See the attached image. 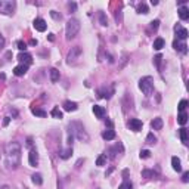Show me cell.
Segmentation results:
<instances>
[{"instance_id":"f907efd6","label":"cell","mask_w":189,"mask_h":189,"mask_svg":"<svg viewBox=\"0 0 189 189\" xmlns=\"http://www.w3.org/2000/svg\"><path fill=\"white\" fill-rule=\"evenodd\" d=\"M24 189H30V188H24Z\"/></svg>"},{"instance_id":"3957f363","label":"cell","mask_w":189,"mask_h":189,"mask_svg":"<svg viewBox=\"0 0 189 189\" xmlns=\"http://www.w3.org/2000/svg\"><path fill=\"white\" fill-rule=\"evenodd\" d=\"M79 31H80V21L79 19H75V18L68 19L67 25H65V37H67V40H73L74 37L79 34Z\"/></svg>"},{"instance_id":"9a60e30c","label":"cell","mask_w":189,"mask_h":189,"mask_svg":"<svg viewBox=\"0 0 189 189\" xmlns=\"http://www.w3.org/2000/svg\"><path fill=\"white\" fill-rule=\"evenodd\" d=\"M79 105L75 104V102H71V100H67V102H64V110L68 111V112H73V111H77Z\"/></svg>"},{"instance_id":"603a6c76","label":"cell","mask_w":189,"mask_h":189,"mask_svg":"<svg viewBox=\"0 0 189 189\" xmlns=\"http://www.w3.org/2000/svg\"><path fill=\"white\" fill-rule=\"evenodd\" d=\"M177 123L180 126H185V124L188 123V114H186V112H180L177 115Z\"/></svg>"},{"instance_id":"83f0119b","label":"cell","mask_w":189,"mask_h":189,"mask_svg":"<svg viewBox=\"0 0 189 189\" xmlns=\"http://www.w3.org/2000/svg\"><path fill=\"white\" fill-rule=\"evenodd\" d=\"M148 12H149V9H148V6L145 5V3H139V5H137V13H143V15H146Z\"/></svg>"},{"instance_id":"ee69618b","label":"cell","mask_w":189,"mask_h":189,"mask_svg":"<svg viewBox=\"0 0 189 189\" xmlns=\"http://www.w3.org/2000/svg\"><path fill=\"white\" fill-rule=\"evenodd\" d=\"M112 171H114V168L111 167V168H110V170H108V171H106V173H105V174H106V176H110V174H111V173H112Z\"/></svg>"},{"instance_id":"52a82bcc","label":"cell","mask_w":189,"mask_h":189,"mask_svg":"<svg viewBox=\"0 0 189 189\" xmlns=\"http://www.w3.org/2000/svg\"><path fill=\"white\" fill-rule=\"evenodd\" d=\"M18 61H19L22 65H28V67H30L31 62H33V56L27 52H21L19 55H18Z\"/></svg>"},{"instance_id":"4dcf8cb0","label":"cell","mask_w":189,"mask_h":189,"mask_svg":"<svg viewBox=\"0 0 189 189\" xmlns=\"http://www.w3.org/2000/svg\"><path fill=\"white\" fill-rule=\"evenodd\" d=\"M99 22H100V25H104V27L108 25V19H106V16H105L104 12H100L99 13Z\"/></svg>"},{"instance_id":"5b68a950","label":"cell","mask_w":189,"mask_h":189,"mask_svg":"<svg viewBox=\"0 0 189 189\" xmlns=\"http://www.w3.org/2000/svg\"><path fill=\"white\" fill-rule=\"evenodd\" d=\"M16 3L13 0H0V12L5 13V15H11L13 13Z\"/></svg>"},{"instance_id":"b9f144b4","label":"cell","mask_w":189,"mask_h":189,"mask_svg":"<svg viewBox=\"0 0 189 189\" xmlns=\"http://www.w3.org/2000/svg\"><path fill=\"white\" fill-rule=\"evenodd\" d=\"M3 46H5V37L0 34V49H2Z\"/></svg>"},{"instance_id":"8992f818","label":"cell","mask_w":189,"mask_h":189,"mask_svg":"<svg viewBox=\"0 0 189 189\" xmlns=\"http://www.w3.org/2000/svg\"><path fill=\"white\" fill-rule=\"evenodd\" d=\"M81 53H83L81 47H79V46L71 47V50L68 52V56H67V62H68V64L75 62V61H77V59L81 56Z\"/></svg>"},{"instance_id":"bcb514c9","label":"cell","mask_w":189,"mask_h":189,"mask_svg":"<svg viewBox=\"0 0 189 189\" xmlns=\"http://www.w3.org/2000/svg\"><path fill=\"white\" fill-rule=\"evenodd\" d=\"M0 189H11V188H9L8 185H2V186H0Z\"/></svg>"},{"instance_id":"ac0fdd59","label":"cell","mask_w":189,"mask_h":189,"mask_svg":"<svg viewBox=\"0 0 189 189\" xmlns=\"http://www.w3.org/2000/svg\"><path fill=\"white\" fill-rule=\"evenodd\" d=\"M102 139H105V140H114L115 139V131L114 130H105L102 133Z\"/></svg>"},{"instance_id":"44dd1931","label":"cell","mask_w":189,"mask_h":189,"mask_svg":"<svg viewBox=\"0 0 189 189\" xmlns=\"http://www.w3.org/2000/svg\"><path fill=\"white\" fill-rule=\"evenodd\" d=\"M31 180H33V183L37 185V186L43 185V177H42V174H40V173H34V174H33Z\"/></svg>"},{"instance_id":"836d02e7","label":"cell","mask_w":189,"mask_h":189,"mask_svg":"<svg viewBox=\"0 0 189 189\" xmlns=\"http://www.w3.org/2000/svg\"><path fill=\"white\" fill-rule=\"evenodd\" d=\"M154 174H155V173H154L152 170H143V171H142V177L149 179V177H152Z\"/></svg>"},{"instance_id":"f1b7e54d","label":"cell","mask_w":189,"mask_h":189,"mask_svg":"<svg viewBox=\"0 0 189 189\" xmlns=\"http://www.w3.org/2000/svg\"><path fill=\"white\" fill-rule=\"evenodd\" d=\"M179 135H180V139H182V142H188V131H186V129L185 127H182L180 130H179Z\"/></svg>"},{"instance_id":"30bf717a","label":"cell","mask_w":189,"mask_h":189,"mask_svg":"<svg viewBox=\"0 0 189 189\" xmlns=\"http://www.w3.org/2000/svg\"><path fill=\"white\" fill-rule=\"evenodd\" d=\"M28 163L31 167H36L37 164H38V152H37V149H31L30 154H28Z\"/></svg>"},{"instance_id":"d6a6232c","label":"cell","mask_w":189,"mask_h":189,"mask_svg":"<svg viewBox=\"0 0 189 189\" xmlns=\"http://www.w3.org/2000/svg\"><path fill=\"white\" fill-rule=\"evenodd\" d=\"M186 106H188V100L183 99V100H180V102H179V106H177V108H179V111H180V112H183Z\"/></svg>"},{"instance_id":"9c48e42d","label":"cell","mask_w":189,"mask_h":189,"mask_svg":"<svg viewBox=\"0 0 189 189\" xmlns=\"http://www.w3.org/2000/svg\"><path fill=\"white\" fill-rule=\"evenodd\" d=\"M33 25H34V28H36L37 31H40V33H44V31H46V28H47L46 21H44V19H42V18H36Z\"/></svg>"},{"instance_id":"f546056e","label":"cell","mask_w":189,"mask_h":189,"mask_svg":"<svg viewBox=\"0 0 189 189\" xmlns=\"http://www.w3.org/2000/svg\"><path fill=\"white\" fill-rule=\"evenodd\" d=\"M118 189H133V185H131V182H129V180L126 179V180L118 186Z\"/></svg>"},{"instance_id":"d6986e66","label":"cell","mask_w":189,"mask_h":189,"mask_svg":"<svg viewBox=\"0 0 189 189\" xmlns=\"http://www.w3.org/2000/svg\"><path fill=\"white\" fill-rule=\"evenodd\" d=\"M93 112L98 118H102V117L105 115V108H104V106H99V105H94L93 106Z\"/></svg>"},{"instance_id":"1f68e13d","label":"cell","mask_w":189,"mask_h":189,"mask_svg":"<svg viewBox=\"0 0 189 189\" xmlns=\"http://www.w3.org/2000/svg\"><path fill=\"white\" fill-rule=\"evenodd\" d=\"M155 142H157V137L154 136V133H149V135L146 136V143L148 145H154Z\"/></svg>"},{"instance_id":"277c9868","label":"cell","mask_w":189,"mask_h":189,"mask_svg":"<svg viewBox=\"0 0 189 189\" xmlns=\"http://www.w3.org/2000/svg\"><path fill=\"white\" fill-rule=\"evenodd\" d=\"M139 89L146 94V96H151L154 93V81L152 77H143V79L139 80Z\"/></svg>"},{"instance_id":"7c38bea8","label":"cell","mask_w":189,"mask_h":189,"mask_svg":"<svg viewBox=\"0 0 189 189\" xmlns=\"http://www.w3.org/2000/svg\"><path fill=\"white\" fill-rule=\"evenodd\" d=\"M129 127H130V130H133V131H139L142 129V121L137 120V118H131V120L129 121Z\"/></svg>"},{"instance_id":"e575fe53","label":"cell","mask_w":189,"mask_h":189,"mask_svg":"<svg viewBox=\"0 0 189 189\" xmlns=\"http://www.w3.org/2000/svg\"><path fill=\"white\" fill-rule=\"evenodd\" d=\"M16 46H18V49H19L21 52H25L27 50V43H24L22 40H19V42L16 43Z\"/></svg>"},{"instance_id":"ab89813d","label":"cell","mask_w":189,"mask_h":189,"mask_svg":"<svg viewBox=\"0 0 189 189\" xmlns=\"http://www.w3.org/2000/svg\"><path fill=\"white\" fill-rule=\"evenodd\" d=\"M161 59H163V56H161V55H157V56L154 58V61H155V65H157V67H160V62H161Z\"/></svg>"},{"instance_id":"d590c367","label":"cell","mask_w":189,"mask_h":189,"mask_svg":"<svg viewBox=\"0 0 189 189\" xmlns=\"http://www.w3.org/2000/svg\"><path fill=\"white\" fill-rule=\"evenodd\" d=\"M151 157V151H148V149H143V151H140V158H143V160H146V158Z\"/></svg>"},{"instance_id":"6da1fadb","label":"cell","mask_w":189,"mask_h":189,"mask_svg":"<svg viewBox=\"0 0 189 189\" xmlns=\"http://www.w3.org/2000/svg\"><path fill=\"white\" fill-rule=\"evenodd\" d=\"M5 164L9 170H16L21 164V145L18 142H11L5 149Z\"/></svg>"},{"instance_id":"ba28073f","label":"cell","mask_w":189,"mask_h":189,"mask_svg":"<svg viewBox=\"0 0 189 189\" xmlns=\"http://www.w3.org/2000/svg\"><path fill=\"white\" fill-rule=\"evenodd\" d=\"M174 33H176V36H177V40H186V38H188V30L183 28L182 25L174 27Z\"/></svg>"},{"instance_id":"f6af8a7d","label":"cell","mask_w":189,"mask_h":189,"mask_svg":"<svg viewBox=\"0 0 189 189\" xmlns=\"http://www.w3.org/2000/svg\"><path fill=\"white\" fill-rule=\"evenodd\" d=\"M47 37H49V40H50V42H53V40H55V37H53V34H49Z\"/></svg>"},{"instance_id":"f35d334b","label":"cell","mask_w":189,"mask_h":189,"mask_svg":"<svg viewBox=\"0 0 189 189\" xmlns=\"http://www.w3.org/2000/svg\"><path fill=\"white\" fill-rule=\"evenodd\" d=\"M68 9H69V12H75V9H77V3H68Z\"/></svg>"},{"instance_id":"7dc6e473","label":"cell","mask_w":189,"mask_h":189,"mask_svg":"<svg viewBox=\"0 0 189 189\" xmlns=\"http://www.w3.org/2000/svg\"><path fill=\"white\" fill-rule=\"evenodd\" d=\"M30 44H33V46H36V44H37V40H31V42H30Z\"/></svg>"},{"instance_id":"7bdbcfd3","label":"cell","mask_w":189,"mask_h":189,"mask_svg":"<svg viewBox=\"0 0 189 189\" xmlns=\"http://www.w3.org/2000/svg\"><path fill=\"white\" fill-rule=\"evenodd\" d=\"M9 121H11V118H9V117H5V120H3V126H8V124H9Z\"/></svg>"},{"instance_id":"cb8c5ba5","label":"cell","mask_w":189,"mask_h":189,"mask_svg":"<svg viewBox=\"0 0 189 189\" xmlns=\"http://www.w3.org/2000/svg\"><path fill=\"white\" fill-rule=\"evenodd\" d=\"M58 80H59V69L52 68L50 69V81L52 83H56Z\"/></svg>"},{"instance_id":"8d00e7d4","label":"cell","mask_w":189,"mask_h":189,"mask_svg":"<svg viewBox=\"0 0 189 189\" xmlns=\"http://www.w3.org/2000/svg\"><path fill=\"white\" fill-rule=\"evenodd\" d=\"M50 16H52L55 21H59V19L62 18V16H61V13H58L56 11H50Z\"/></svg>"},{"instance_id":"60d3db41","label":"cell","mask_w":189,"mask_h":189,"mask_svg":"<svg viewBox=\"0 0 189 189\" xmlns=\"http://www.w3.org/2000/svg\"><path fill=\"white\" fill-rule=\"evenodd\" d=\"M188 180H189V171H185V173H183V177H182V182H185V183H186Z\"/></svg>"},{"instance_id":"2e32d148","label":"cell","mask_w":189,"mask_h":189,"mask_svg":"<svg viewBox=\"0 0 189 189\" xmlns=\"http://www.w3.org/2000/svg\"><path fill=\"white\" fill-rule=\"evenodd\" d=\"M177 12H179V16H180V19H183V21L189 19V9L186 8V6H180Z\"/></svg>"},{"instance_id":"7402d4cb","label":"cell","mask_w":189,"mask_h":189,"mask_svg":"<svg viewBox=\"0 0 189 189\" xmlns=\"http://www.w3.org/2000/svg\"><path fill=\"white\" fill-rule=\"evenodd\" d=\"M164 44H166V43H164V40L161 37H158V38L154 40V49H155V50H161L164 47Z\"/></svg>"},{"instance_id":"7a4b0ae2","label":"cell","mask_w":189,"mask_h":189,"mask_svg":"<svg viewBox=\"0 0 189 189\" xmlns=\"http://www.w3.org/2000/svg\"><path fill=\"white\" fill-rule=\"evenodd\" d=\"M69 130L68 133H71L74 137H77L79 140H84V142H87L89 140V135L84 131V127L81 123H77V121H74V123H71L68 127Z\"/></svg>"},{"instance_id":"4fadbf2b","label":"cell","mask_w":189,"mask_h":189,"mask_svg":"<svg viewBox=\"0 0 189 189\" xmlns=\"http://www.w3.org/2000/svg\"><path fill=\"white\" fill-rule=\"evenodd\" d=\"M173 46H174V49H176V50L182 52L183 55H186V53H188V46H186L185 43H179V40H174Z\"/></svg>"},{"instance_id":"d4e9b609","label":"cell","mask_w":189,"mask_h":189,"mask_svg":"<svg viewBox=\"0 0 189 189\" xmlns=\"http://www.w3.org/2000/svg\"><path fill=\"white\" fill-rule=\"evenodd\" d=\"M50 115L53 117V118H58V120H61V118H62V111L59 110V106H55V108H53L52 110V112H50Z\"/></svg>"},{"instance_id":"484cf974","label":"cell","mask_w":189,"mask_h":189,"mask_svg":"<svg viewBox=\"0 0 189 189\" xmlns=\"http://www.w3.org/2000/svg\"><path fill=\"white\" fill-rule=\"evenodd\" d=\"M31 112L36 117H46L47 115V112L44 110H42V108H31Z\"/></svg>"},{"instance_id":"681fc988","label":"cell","mask_w":189,"mask_h":189,"mask_svg":"<svg viewBox=\"0 0 189 189\" xmlns=\"http://www.w3.org/2000/svg\"><path fill=\"white\" fill-rule=\"evenodd\" d=\"M0 79H2V80H5V79H6V75H5L3 73H2V74H0Z\"/></svg>"},{"instance_id":"8fae6325","label":"cell","mask_w":189,"mask_h":189,"mask_svg":"<svg viewBox=\"0 0 189 189\" xmlns=\"http://www.w3.org/2000/svg\"><path fill=\"white\" fill-rule=\"evenodd\" d=\"M27 71H28V65H22V64L16 65L15 68H13V74H15L16 77H22V75H25Z\"/></svg>"},{"instance_id":"e0dca14e","label":"cell","mask_w":189,"mask_h":189,"mask_svg":"<svg viewBox=\"0 0 189 189\" xmlns=\"http://www.w3.org/2000/svg\"><path fill=\"white\" fill-rule=\"evenodd\" d=\"M71 155H73V148L71 146H68L67 149H61L59 151V157L62 158V160H68Z\"/></svg>"},{"instance_id":"c3c4849f","label":"cell","mask_w":189,"mask_h":189,"mask_svg":"<svg viewBox=\"0 0 189 189\" xmlns=\"http://www.w3.org/2000/svg\"><path fill=\"white\" fill-rule=\"evenodd\" d=\"M151 5H154V6H157V5H158V2H157V0H152V2H151Z\"/></svg>"},{"instance_id":"74e56055","label":"cell","mask_w":189,"mask_h":189,"mask_svg":"<svg viewBox=\"0 0 189 189\" xmlns=\"http://www.w3.org/2000/svg\"><path fill=\"white\" fill-rule=\"evenodd\" d=\"M158 27H160V21H158V19H155V21L151 22V28H152L154 31H155V30H158Z\"/></svg>"},{"instance_id":"5bb4252c","label":"cell","mask_w":189,"mask_h":189,"mask_svg":"<svg viewBox=\"0 0 189 189\" xmlns=\"http://www.w3.org/2000/svg\"><path fill=\"white\" fill-rule=\"evenodd\" d=\"M151 127H152L154 130H161V129H163V118H161V117L154 118V120L151 121Z\"/></svg>"},{"instance_id":"4316f807","label":"cell","mask_w":189,"mask_h":189,"mask_svg":"<svg viewBox=\"0 0 189 189\" xmlns=\"http://www.w3.org/2000/svg\"><path fill=\"white\" fill-rule=\"evenodd\" d=\"M106 154H102V155H99L98 157V160H96V166H99V167H102V166H105L106 164Z\"/></svg>"},{"instance_id":"ffe728a7","label":"cell","mask_w":189,"mask_h":189,"mask_svg":"<svg viewBox=\"0 0 189 189\" xmlns=\"http://www.w3.org/2000/svg\"><path fill=\"white\" fill-rule=\"evenodd\" d=\"M171 166H173V170L174 171H182V166H180V160L177 157H173L171 158Z\"/></svg>"}]
</instances>
